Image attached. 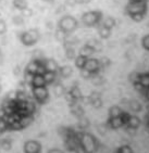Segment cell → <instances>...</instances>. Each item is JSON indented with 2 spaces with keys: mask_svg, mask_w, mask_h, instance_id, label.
I'll list each match as a JSON object with an SVG mask.
<instances>
[{
  "mask_svg": "<svg viewBox=\"0 0 149 153\" xmlns=\"http://www.w3.org/2000/svg\"><path fill=\"white\" fill-rule=\"evenodd\" d=\"M33 13H34V12H33V10L31 9V8H28V7H27L26 9H24V10H22V11H21V15H22L24 19H25V18H32Z\"/></svg>",
  "mask_w": 149,
  "mask_h": 153,
  "instance_id": "8d00e7d4",
  "label": "cell"
},
{
  "mask_svg": "<svg viewBox=\"0 0 149 153\" xmlns=\"http://www.w3.org/2000/svg\"><path fill=\"white\" fill-rule=\"evenodd\" d=\"M48 153H64L62 150H60V149H57V148H53V149H50L49 151H48Z\"/></svg>",
  "mask_w": 149,
  "mask_h": 153,
  "instance_id": "bcb514c9",
  "label": "cell"
},
{
  "mask_svg": "<svg viewBox=\"0 0 149 153\" xmlns=\"http://www.w3.org/2000/svg\"><path fill=\"white\" fill-rule=\"evenodd\" d=\"M91 79V82H93L94 85H96V86H99L105 82V79L103 78V76H100L99 74H95Z\"/></svg>",
  "mask_w": 149,
  "mask_h": 153,
  "instance_id": "836d02e7",
  "label": "cell"
},
{
  "mask_svg": "<svg viewBox=\"0 0 149 153\" xmlns=\"http://www.w3.org/2000/svg\"><path fill=\"white\" fill-rule=\"evenodd\" d=\"M146 126H147V128L149 129V112L146 114Z\"/></svg>",
  "mask_w": 149,
  "mask_h": 153,
  "instance_id": "7dc6e473",
  "label": "cell"
},
{
  "mask_svg": "<svg viewBox=\"0 0 149 153\" xmlns=\"http://www.w3.org/2000/svg\"><path fill=\"white\" fill-rule=\"evenodd\" d=\"M84 68L85 70H87L88 72H91L93 75H95V74H99V72H100L99 60L93 59V58H88Z\"/></svg>",
  "mask_w": 149,
  "mask_h": 153,
  "instance_id": "ba28073f",
  "label": "cell"
},
{
  "mask_svg": "<svg viewBox=\"0 0 149 153\" xmlns=\"http://www.w3.org/2000/svg\"><path fill=\"white\" fill-rule=\"evenodd\" d=\"M147 111H148V112H149V103H148V104H147Z\"/></svg>",
  "mask_w": 149,
  "mask_h": 153,
  "instance_id": "db71d44e",
  "label": "cell"
},
{
  "mask_svg": "<svg viewBox=\"0 0 149 153\" xmlns=\"http://www.w3.org/2000/svg\"><path fill=\"white\" fill-rule=\"evenodd\" d=\"M148 11V6L146 1H129L125 7V12L135 22H142Z\"/></svg>",
  "mask_w": 149,
  "mask_h": 153,
  "instance_id": "6da1fadb",
  "label": "cell"
},
{
  "mask_svg": "<svg viewBox=\"0 0 149 153\" xmlns=\"http://www.w3.org/2000/svg\"><path fill=\"white\" fill-rule=\"evenodd\" d=\"M88 45H91V47L95 49V52H101L103 51V44L98 39H94L93 44H88Z\"/></svg>",
  "mask_w": 149,
  "mask_h": 153,
  "instance_id": "4dcf8cb0",
  "label": "cell"
},
{
  "mask_svg": "<svg viewBox=\"0 0 149 153\" xmlns=\"http://www.w3.org/2000/svg\"><path fill=\"white\" fill-rule=\"evenodd\" d=\"M40 61H41V60H32V61L29 62L28 64L26 65L25 71L35 75V74L37 73L38 66H39V64H40Z\"/></svg>",
  "mask_w": 149,
  "mask_h": 153,
  "instance_id": "4fadbf2b",
  "label": "cell"
},
{
  "mask_svg": "<svg viewBox=\"0 0 149 153\" xmlns=\"http://www.w3.org/2000/svg\"><path fill=\"white\" fill-rule=\"evenodd\" d=\"M53 90H55V94H56L57 97H61V96H64V94L67 92V90H65V87L62 85V84H60V82L56 84V86H55Z\"/></svg>",
  "mask_w": 149,
  "mask_h": 153,
  "instance_id": "4316f807",
  "label": "cell"
},
{
  "mask_svg": "<svg viewBox=\"0 0 149 153\" xmlns=\"http://www.w3.org/2000/svg\"><path fill=\"white\" fill-rule=\"evenodd\" d=\"M7 30H8V26H7L6 21L0 19V36L4 35L7 33Z\"/></svg>",
  "mask_w": 149,
  "mask_h": 153,
  "instance_id": "74e56055",
  "label": "cell"
},
{
  "mask_svg": "<svg viewBox=\"0 0 149 153\" xmlns=\"http://www.w3.org/2000/svg\"><path fill=\"white\" fill-rule=\"evenodd\" d=\"M140 124H142V122H140V118L138 117V116H136V115H131L129 118V122L126 123L125 126L127 127V129L136 130L138 127L140 126Z\"/></svg>",
  "mask_w": 149,
  "mask_h": 153,
  "instance_id": "30bf717a",
  "label": "cell"
},
{
  "mask_svg": "<svg viewBox=\"0 0 149 153\" xmlns=\"http://www.w3.org/2000/svg\"><path fill=\"white\" fill-rule=\"evenodd\" d=\"M129 1H135V2H137V1H148V0H129Z\"/></svg>",
  "mask_w": 149,
  "mask_h": 153,
  "instance_id": "816d5d0a",
  "label": "cell"
},
{
  "mask_svg": "<svg viewBox=\"0 0 149 153\" xmlns=\"http://www.w3.org/2000/svg\"><path fill=\"white\" fill-rule=\"evenodd\" d=\"M89 2V0H79V3H86Z\"/></svg>",
  "mask_w": 149,
  "mask_h": 153,
  "instance_id": "f907efd6",
  "label": "cell"
},
{
  "mask_svg": "<svg viewBox=\"0 0 149 153\" xmlns=\"http://www.w3.org/2000/svg\"><path fill=\"white\" fill-rule=\"evenodd\" d=\"M1 53H2V52H1V50H0V54H1Z\"/></svg>",
  "mask_w": 149,
  "mask_h": 153,
  "instance_id": "9f6ffc18",
  "label": "cell"
},
{
  "mask_svg": "<svg viewBox=\"0 0 149 153\" xmlns=\"http://www.w3.org/2000/svg\"><path fill=\"white\" fill-rule=\"evenodd\" d=\"M13 7L15 9L22 11L28 7V3H27V0H13Z\"/></svg>",
  "mask_w": 149,
  "mask_h": 153,
  "instance_id": "cb8c5ba5",
  "label": "cell"
},
{
  "mask_svg": "<svg viewBox=\"0 0 149 153\" xmlns=\"http://www.w3.org/2000/svg\"><path fill=\"white\" fill-rule=\"evenodd\" d=\"M129 109L132 110L133 112L135 113H138L142 111V109H143V106H142V103L139 102V101L137 100H129Z\"/></svg>",
  "mask_w": 149,
  "mask_h": 153,
  "instance_id": "d6986e66",
  "label": "cell"
},
{
  "mask_svg": "<svg viewBox=\"0 0 149 153\" xmlns=\"http://www.w3.org/2000/svg\"><path fill=\"white\" fill-rule=\"evenodd\" d=\"M123 110L121 109L119 105H112L110 109H109V118L112 117H119L121 114H122Z\"/></svg>",
  "mask_w": 149,
  "mask_h": 153,
  "instance_id": "ffe728a7",
  "label": "cell"
},
{
  "mask_svg": "<svg viewBox=\"0 0 149 153\" xmlns=\"http://www.w3.org/2000/svg\"><path fill=\"white\" fill-rule=\"evenodd\" d=\"M142 46H143L145 50L149 51V34L148 35H145L142 38Z\"/></svg>",
  "mask_w": 149,
  "mask_h": 153,
  "instance_id": "f35d334b",
  "label": "cell"
},
{
  "mask_svg": "<svg viewBox=\"0 0 149 153\" xmlns=\"http://www.w3.org/2000/svg\"><path fill=\"white\" fill-rule=\"evenodd\" d=\"M19 39L24 46L32 47V46L37 44L38 40L40 39V33H39V30L37 28H29V30L20 33L19 34Z\"/></svg>",
  "mask_w": 149,
  "mask_h": 153,
  "instance_id": "3957f363",
  "label": "cell"
},
{
  "mask_svg": "<svg viewBox=\"0 0 149 153\" xmlns=\"http://www.w3.org/2000/svg\"><path fill=\"white\" fill-rule=\"evenodd\" d=\"M114 153H134V151L130 146H122V147L118 148Z\"/></svg>",
  "mask_w": 149,
  "mask_h": 153,
  "instance_id": "e575fe53",
  "label": "cell"
},
{
  "mask_svg": "<svg viewBox=\"0 0 149 153\" xmlns=\"http://www.w3.org/2000/svg\"><path fill=\"white\" fill-rule=\"evenodd\" d=\"M115 20H114L112 16H107V18H105L103 20V22H101V25H103L105 27H107V28H109V30H112L114 26H115Z\"/></svg>",
  "mask_w": 149,
  "mask_h": 153,
  "instance_id": "603a6c76",
  "label": "cell"
},
{
  "mask_svg": "<svg viewBox=\"0 0 149 153\" xmlns=\"http://www.w3.org/2000/svg\"><path fill=\"white\" fill-rule=\"evenodd\" d=\"M24 153H41V144L36 140H28L24 143Z\"/></svg>",
  "mask_w": 149,
  "mask_h": 153,
  "instance_id": "52a82bcc",
  "label": "cell"
},
{
  "mask_svg": "<svg viewBox=\"0 0 149 153\" xmlns=\"http://www.w3.org/2000/svg\"><path fill=\"white\" fill-rule=\"evenodd\" d=\"M79 72H81V76L84 78V79H91V77L94 76L93 74L91 73V72H88L87 70H85V68H82V70H79Z\"/></svg>",
  "mask_w": 149,
  "mask_h": 153,
  "instance_id": "ab89813d",
  "label": "cell"
},
{
  "mask_svg": "<svg viewBox=\"0 0 149 153\" xmlns=\"http://www.w3.org/2000/svg\"><path fill=\"white\" fill-rule=\"evenodd\" d=\"M134 87L135 89L137 90L138 92H140V94H143V96L145 94V91H146V88H144L143 86L140 85L139 82H136V84H134Z\"/></svg>",
  "mask_w": 149,
  "mask_h": 153,
  "instance_id": "ee69618b",
  "label": "cell"
},
{
  "mask_svg": "<svg viewBox=\"0 0 149 153\" xmlns=\"http://www.w3.org/2000/svg\"><path fill=\"white\" fill-rule=\"evenodd\" d=\"M19 73H20V68H19V66H16V68H15L14 74H15V75H16V74H18V75H19Z\"/></svg>",
  "mask_w": 149,
  "mask_h": 153,
  "instance_id": "681fc988",
  "label": "cell"
},
{
  "mask_svg": "<svg viewBox=\"0 0 149 153\" xmlns=\"http://www.w3.org/2000/svg\"><path fill=\"white\" fill-rule=\"evenodd\" d=\"M69 92H70V94L74 98V99H75L76 101H79L81 100V98L83 97L81 89L79 88V86H76V85H74L73 87L69 90Z\"/></svg>",
  "mask_w": 149,
  "mask_h": 153,
  "instance_id": "44dd1931",
  "label": "cell"
},
{
  "mask_svg": "<svg viewBox=\"0 0 149 153\" xmlns=\"http://www.w3.org/2000/svg\"><path fill=\"white\" fill-rule=\"evenodd\" d=\"M98 34H99L100 38L103 39H108L111 36V30H109L107 27H105L103 25H101V23L98 25Z\"/></svg>",
  "mask_w": 149,
  "mask_h": 153,
  "instance_id": "e0dca14e",
  "label": "cell"
},
{
  "mask_svg": "<svg viewBox=\"0 0 149 153\" xmlns=\"http://www.w3.org/2000/svg\"><path fill=\"white\" fill-rule=\"evenodd\" d=\"M88 58H86V56H76V58L74 59V61H75V66L77 68H79V70H82V68H85V64H86V62H87Z\"/></svg>",
  "mask_w": 149,
  "mask_h": 153,
  "instance_id": "7402d4cb",
  "label": "cell"
},
{
  "mask_svg": "<svg viewBox=\"0 0 149 153\" xmlns=\"http://www.w3.org/2000/svg\"><path fill=\"white\" fill-rule=\"evenodd\" d=\"M31 86H32V87H44V86H46L44 76H43V75H39V74H35Z\"/></svg>",
  "mask_w": 149,
  "mask_h": 153,
  "instance_id": "2e32d148",
  "label": "cell"
},
{
  "mask_svg": "<svg viewBox=\"0 0 149 153\" xmlns=\"http://www.w3.org/2000/svg\"><path fill=\"white\" fill-rule=\"evenodd\" d=\"M111 65V60L109 59L108 56H103L101 59H99V66L100 70H103V68H107Z\"/></svg>",
  "mask_w": 149,
  "mask_h": 153,
  "instance_id": "f1b7e54d",
  "label": "cell"
},
{
  "mask_svg": "<svg viewBox=\"0 0 149 153\" xmlns=\"http://www.w3.org/2000/svg\"><path fill=\"white\" fill-rule=\"evenodd\" d=\"M41 1H44V2H51L52 0H41Z\"/></svg>",
  "mask_w": 149,
  "mask_h": 153,
  "instance_id": "f5cc1de1",
  "label": "cell"
},
{
  "mask_svg": "<svg viewBox=\"0 0 149 153\" xmlns=\"http://www.w3.org/2000/svg\"><path fill=\"white\" fill-rule=\"evenodd\" d=\"M58 72L61 77L67 78V77H70L71 75L73 74V68H72V66H70V65H63L61 68H59Z\"/></svg>",
  "mask_w": 149,
  "mask_h": 153,
  "instance_id": "9a60e30c",
  "label": "cell"
},
{
  "mask_svg": "<svg viewBox=\"0 0 149 153\" xmlns=\"http://www.w3.org/2000/svg\"><path fill=\"white\" fill-rule=\"evenodd\" d=\"M106 124H107V126H108L109 128H111V129H119V128L124 126V124H123L120 116H119V117L108 118V122Z\"/></svg>",
  "mask_w": 149,
  "mask_h": 153,
  "instance_id": "7c38bea8",
  "label": "cell"
},
{
  "mask_svg": "<svg viewBox=\"0 0 149 153\" xmlns=\"http://www.w3.org/2000/svg\"><path fill=\"white\" fill-rule=\"evenodd\" d=\"M44 65L46 72H53L57 73L59 70V65L53 59H44Z\"/></svg>",
  "mask_w": 149,
  "mask_h": 153,
  "instance_id": "8fae6325",
  "label": "cell"
},
{
  "mask_svg": "<svg viewBox=\"0 0 149 153\" xmlns=\"http://www.w3.org/2000/svg\"><path fill=\"white\" fill-rule=\"evenodd\" d=\"M82 23L86 27L98 26L103 21V12L99 10H93V11L85 12L82 15Z\"/></svg>",
  "mask_w": 149,
  "mask_h": 153,
  "instance_id": "277c9868",
  "label": "cell"
},
{
  "mask_svg": "<svg viewBox=\"0 0 149 153\" xmlns=\"http://www.w3.org/2000/svg\"><path fill=\"white\" fill-rule=\"evenodd\" d=\"M79 3V0H65V4L69 7H74Z\"/></svg>",
  "mask_w": 149,
  "mask_h": 153,
  "instance_id": "f6af8a7d",
  "label": "cell"
},
{
  "mask_svg": "<svg viewBox=\"0 0 149 153\" xmlns=\"http://www.w3.org/2000/svg\"><path fill=\"white\" fill-rule=\"evenodd\" d=\"M94 53H95V49L88 44L83 46V47L81 48V50H79V56H86V58H91Z\"/></svg>",
  "mask_w": 149,
  "mask_h": 153,
  "instance_id": "5bb4252c",
  "label": "cell"
},
{
  "mask_svg": "<svg viewBox=\"0 0 149 153\" xmlns=\"http://www.w3.org/2000/svg\"><path fill=\"white\" fill-rule=\"evenodd\" d=\"M76 137L79 138V143L86 153H95L99 148V142L91 134L79 131L76 133Z\"/></svg>",
  "mask_w": 149,
  "mask_h": 153,
  "instance_id": "7a4b0ae2",
  "label": "cell"
},
{
  "mask_svg": "<svg viewBox=\"0 0 149 153\" xmlns=\"http://www.w3.org/2000/svg\"><path fill=\"white\" fill-rule=\"evenodd\" d=\"M33 97L36 100V102L39 104H45L49 100V91L44 87H33Z\"/></svg>",
  "mask_w": 149,
  "mask_h": 153,
  "instance_id": "8992f818",
  "label": "cell"
},
{
  "mask_svg": "<svg viewBox=\"0 0 149 153\" xmlns=\"http://www.w3.org/2000/svg\"><path fill=\"white\" fill-rule=\"evenodd\" d=\"M12 22H13V24L14 25H16V26H22L24 24V22H25V19L22 16V15H14L13 18H12Z\"/></svg>",
  "mask_w": 149,
  "mask_h": 153,
  "instance_id": "1f68e13d",
  "label": "cell"
},
{
  "mask_svg": "<svg viewBox=\"0 0 149 153\" xmlns=\"http://www.w3.org/2000/svg\"><path fill=\"white\" fill-rule=\"evenodd\" d=\"M139 75H140V73H138V72H136V71L132 72L129 75V80L134 85V84L139 82Z\"/></svg>",
  "mask_w": 149,
  "mask_h": 153,
  "instance_id": "d6a6232c",
  "label": "cell"
},
{
  "mask_svg": "<svg viewBox=\"0 0 149 153\" xmlns=\"http://www.w3.org/2000/svg\"><path fill=\"white\" fill-rule=\"evenodd\" d=\"M91 104L95 108V109H99V108L103 106V100H101V98H98V99H96V100L91 101Z\"/></svg>",
  "mask_w": 149,
  "mask_h": 153,
  "instance_id": "60d3db41",
  "label": "cell"
},
{
  "mask_svg": "<svg viewBox=\"0 0 149 153\" xmlns=\"http://www.w3.org/2000/svg\"><path fill=\"white\" fill-rule=\"evenodd\" d=\"M55 37H56V39L59 42L63 44V42H65L69 39V34H67L64 30H60V28H57L56 32H55Z\"/></svg>",
  "mask_w": 149,
  "mask_h": 153,
  "instance_id": "ac0fdd59",
  "label": "cell"
},
{
  "mask_svg": "<svg viewBox=\"0 0 149 153\" xmlns=\"http://www.w3.org/2000/svg\"><path fill=\"white\" fill-rule=\"evenodd\" d=\"M130 116H131V114L130 113H127V112H125V111H123L122 112V114L120 115V117H121V120H122V122H123V124H124V126L126 125V123L129 122V118H130Z\"/></svg>",
  "mask_w": 149,
  "mask_h": 153,
  "instance_id": "b9f144b4",
  "label": "cell"
},
{
  "mask_svg": "<svg viewBox=\"0 0 149 153\" xmlns=\"http://www.w3.org/2000/svg\"><path fill=\"white\" fill-rule=\"evenodd\" d=\"M70 106V111H71V114L74 115L75 117L77 118H81L83 116H85V112H84V109H83L82 104L77 101V102L73 103V104H71Z\"/></svg>",
  "mask_w": 149,
  "mask_h": 153,
  "instance_id": "9c48e42d",
  "label": "cell"
},
{
  "mask_svg": "<svg viewBox=\"0 0 149 153\" xmlns=\"http://www.w3.org/2000/svg\"><path fill=\"white\" fill-rule=\"evenodd\" d=\"M77 27H79V21L72 15H64L58 22V28L64 30L69 35L77 30Z\"/></svg>",
  "mask_w": 149,
  "mask_h": 153,
  "instance_id": "5b68a950",
  "label": "cell"
},
{
  "mask_svg": "<svg viewBox=\"0 0 149 153\" xmlns=\"http://www.w3.org/2000/svg\"><path fill=\"white\" fill-rule=\"evenodd\" d=\"M0 1H1V0H0Z\"/></svg>",
  "mask_w": 149,
  "mask_h": 153,
  "instance_id": "6f0895ef",
  "label": "cell"
},
{
  "mask_svg": "<svg viewBox=\"0 0 149 153\" xmlns=\"http://www.w3.org/2000/svg\"><path fill=\"white\" fill-rule=\"evenodd\" d=\"M107 128H108L107 124H100V125H98V133L103 136L107 131Z\"/></svg>",
  "mask_w": 149,
  "mask_h": 153,
  "instance_id": "7bdbcfd3",
  "label": "cell"
},
{
  "mask_svg": "<svg viewBox=\"0 0 149 153\" xmlns=\"http://www.w3.org/2000/svg\"><path fill=\"white\" fill-rule=\"evenodd\" d=\"M43 76H44L46 85H50L56 80V73H53V72H45Z\"/></svg>",
  "mask_w": 149,
  "mask_h": 153,
  "instance_id": "484cf974",
  "label": "cell"
},
{
  "mask_svg": "<svg viewBox=\"0 0 149 153\" xmlns=\"http://www.w3.org/2000/svg\"><path fill=\"white\" fill-rule=\"evenodd\" d=\"M11 146H12V142L9 139H2V140L0 141V148L4 151L10 150V149H11Z\"/></svg>",
  "mask_w": 149,
  "mask_h": 153,
  "instance_id": "f546056e",
  "label": "cell"
},
{
  "mask_svg": "<svg viewBox=\"0 0 149 153\" xmlns=\"http://www.w3.org/2000/svg\"><path fill=\"white\" fill-rule=\"evenodd\" d=\"M77 126H79V128L82 130V131L84 129H86L87 127H89V121H88V118L85 117V116L79 118V124H77Z\"/></svg>",
  "mask_w": 149,
  "mask_h": 153,
  "instance_id": "83f0119b",
  "label": "cell"
},
{
  "mask_svg": "<svg viewBox=\"0 0 149 153\" xmlns=\"http://www.w3.org/2000/svg\"><path fill=\"white\" fill-rule=\"evenodd\" d=\"M144 97L146 98L147 100L149 101V88H148V89H146V91H145V94H144Z\"/></svg>",
  "mask_w": 149,
  "mask_h": 153,
  "instance_id": "c3c4849f",
  "label": "cell"
},
{
  "mask_svg": "<svg viewBox=\"0 0 149 153\" xmlns=\"http://www.w3.org/2000/svg\"><path fill=\"white\" fill-rule=\"evenodd\" d=\"M33 78H34V74L28 73V72H24V82L28 84V85H32Z\"/></svg>",
  "mask_w": 149,
  "mask_h": 153,
  "instance_id": "d590c367",
  "label": "cell"
},
{
  "mask_svg": "<svg viewBox=\"0 0 149 153\" xmlns=\"http://www.w3.org/2000/svg\"><path fill=\"white\" fill-rule=\"evenodd\" d=\"M140 85L143 86L144 88L148 89L149 88V73H144L139 75V82Z\"/></svg>",
  "mask_w": 149,
  "mask_h": 153,
  "instance_id": "d4e9b609",
  "label": "cell"
},
{
  "mask_svg": "<svg viewBox=\"0 0 149 153\" xmlns=\"http://www.w3.org/2000/svg\"><path fill=\"white\" fill-rule=\"evenodd\" d=\"M0 91H1V84H0Z\"/></svg>",
  "mask_w": 149,
  "mask_h": 153,
  "instance_id": "11a10c76",
  "label": "cell"
}]
</instances>
